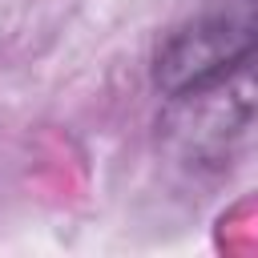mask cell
Listing matches in <instances>:
<instances>
[{
	"label": "cell",
	"mask_w": 258,
	"mask_h": 258,
	"mask_svg": "<svg viewBox=\"0 0 258 258\" xmlns=\"http://www.w3.org/2000/svg\"><path fill=\"white\" fill-rule=\"evenodd\" d=\"M250 60H258V0H210L161 40L153 85L165 97L185 101L222 85Z\"/></svg>",
	"instance_id": "cell-1"
}]
</instances>
